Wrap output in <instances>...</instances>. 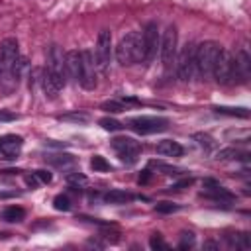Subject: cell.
Listing matches in <instances>:
<instances>
[{"label":"cell","instance_id":"cell-1","mask_svg":"<svg viewBox=\"0 0 251 251\" xmlns=\"http://www.w3.org/2000/svg\"><path fill=\"white\" fill-rule=\"evenodd\" d=\"M116 59L124 67L143 61V39L139 31H129L120 39L116 45Z\"/></svg>","mask_w":251,"mask_h":251},{"label":"cell","instance_id":"cell-2","mask_svg":"<svg viewBox=\"0 0 251 251\" xmlns=\"http://www.w3.org/2000/svg\"><path fill=\"white\" fill-rule=\"evenodd\" d=\"M220 51H222V45L218 41H202L198 47H194V65L202 76L212 75V69Z\"/></svg>","mask_w":251,"mask_h":251},{"label":"cell","instance_id":"cell-3","mask_svg":"<svg viewBox=\"0 0 251 251\" xmlns=\"http://www.w3.org/2000/svg\"><path fill=\"white\" fill-rule=\"evenodd\" d=\"M176 43H178V33L176 27L171 24L167 25V29L163 31L161 43H159V53H161V63L163 67L169 71L173 67V63L176 61Z\"/></svg>","mask_w":251,"mask_h":251},{"label":"cell","instance_id":"cell-4","mask_svg":"<svg viewBox=\"0 0 251 251\" xmlns=\"http://www.w3.org/2000/svg\"><path fill=\"white\" fill-rule=\"evenodd\" d=\"M129 127L141 135H149V133H157V131H165L169 127V120L167 118H159V116H135L129 122Z\"/></svg>","mask_w":251,"mask_h":251},{"label":"cell","instance_id":"cell-5","mask_svg":"<svg viewBox=\"0 0 251 251\" xmlns=\"http://www.w3.org/2000/svg\"><path fill=\"white\" fill-rule=\"evenodd\" d=\"M110 55H112V33L108 29H102L98 33L96 47H94V65H96L98 71L104 73L108 69Z\"/></svg>","mask_w":251,"mask_h":251},{"label":"cell","instance_id":"cell-6","mask_svg":"<svg viewBox=\"0 0 251 251\" xmlns=\"http://www.w3.org/2000/svg\"><path fill=\"white\" fill-rule=\"evenodd\" d=\"M212 75L220 84L233 82V55L229 51H226L224 47H222V51H220V55H218V59L214 63Z\"/></svg>","mask_w":251,"mask_h":251},{"label":"cell","instance_id":"cell-7","mask_svg":"<svg viewBox=\"0 0 251 251\" xmlns=\"http://www.w3.org/2000/svg\"><path fill=\"white\" fill-rule=\"evenodd\" d=\"M78 82L86 90L96 88V65H94V55L90 49L80 51V78H78Z\"/></svg>","mask_w":251,"mask_h":251},{"label":"cell","instance_id":"cell-8","mask_svg":"<svg viewBox=\"0 0 251 251\" xmlns=\"http://www.w3.org/2000/svg\"><path fill=\"white\" fill-rule=\"evenodd\" d=\"M20 57V45L16 37H6L0 45V76L2 75H10L12 65L18 61Z\"/></svg>","mask_w":251,"mask_h":251},{"label":"cell","instance_id":"cell-9","mask_svg":"<svg viewBox=\"0 0 251 251\" xmlns=\"http://www.w3.org/2000/svg\"><path fill=\"white\" fill-rule=\"evenodd\" d=\"M141 39H143V61L145 63H151L153 57L157 55V49H159V25L157 22H149L141 33Z\"/></svg>","mask_w":251,"mask_h":251},{"label":"cell","instance_id":"cell-10","mask_svg":"<svg viewBox=\"0 0 251 251\" xmlns=\"http://www.w3.org/2000/svg\"><path fill=\"white\" fill-rule=\"evenodd\" d=\"M175 63H176V75H178V78L182 82H188L192 78V75H194V69H196V65H194V45L192 43H186Z\"/></svg>","mask_w":251,"mask_h":251},{"label":"cell","instance_id":"cell-11","mask_svg":"<svg viewBox=\"0 0 251 251\" xmlns=\"http://www.w3.org/2000/svg\"><path fill=\"white\" fill-rule=\"evenodd\" d=\"M47 71L59 80L61 86L67 84V69H65V55L59 49V45H51L47 55Z\"/></svg>","mask_w":251,"mask_h":251},{"label":"cell","instance_id":"cell-12","mask_svg":"<svg viewBox=\"0 0 251 251\" xmlns=\"http://www.w3.org/2000/svg\"><path fill=\"white\" fill-rule=\"evenodd\" d=\"M112 147L118 151L120 159L129 165L137 161V155L141 151V145L131 137H116V139H112Z\"/></svg>","mask_w":251,"mask_h":251},{"label":"cell","instance_id":"cell-13","mask_svg":"<svg viewBox=\"0 0 251 251\" xmlns=\"http://www.w3.org/2000/svg\"><path fill=\"white\" fill-rule=\"evenodd\" d=\"M24 145V137L16 133H6L0 137V159H14Z\"/></svg>","mask_w":251,"mask_h":251},{"label":"cell","instance_id":"cell-14","mask_svg":"<svg viewBox=\"0 0 251 251\" xmlns=\"http://www.w3.org/2000/svg\"><path fill=\"white\" fill-rule=\"evenodd\" d=\"M204 196L212 198V200H233V194L224 188L220 182H216L214 178H206L204 180V190H202Z\"/></svg>","mask_w":251,"mask_h":251},{"label":"cell","instance_id":"cell-15","mask_svg":"<svg viewBox=\"0 0 251 251\" xmlns=\"http://www.w3.org/2000/svg\"><path fill=\"white\" fill-rule=\"evenodd\" d=\"M65 69H67V76H71L73 80L78 82V78H80V51L71 49L65 53Z\"/></svg>","mask_w":251,"mask_h":251},{"label":"cell","instance_id":"cell-16","mask_svg":"<svg viewBox=\"0 0 251 251\" xmlns=\"http://www.w3.org/2000/svg\"><path fill=\"white\" fill-rule=\"evenodd\" d=\"M41 86H43L45 96H47V98H51V100H53V98H57V94H59V92H61V88H63V86L59 84V80H57V78H55L47 69H45V71H43V75H41Z\"/></svg>","mask_w":251,"mask_h":251},{"label":"cell","instance_id":"cell-17","mask_svg":"<svg viewBox=\"0 0 251 251\" xmlns=\"http://www.w3.org/2000/svg\"><path fill=\"white\" fill-rule=\"evenodd\" d=\"M157 153L163 157H180L182 155V145L173 139H163L157 143Z\"/></svg>","mask_w":251,"mask_h":251},{"label":"cell","instance_id":"cell-18","mask_svg":"<svg viewBox=\"0 0 251 251\" xmlns=\"http://www.w3.org/2000/svg\"><path fill=\"white\" fill-rule=\"evenodd\" d=\"M133 198H135V196H133L131 192L118 190V188H114V190H110V192L104 194V200H106L108 204H126V202H131Z\"/></svg>","mask_w":251,"mask_h":251},{"label":"cell","instance_id":"cell-19","mask_svg":"<svg viewBox=\"0 0 251 251\" xmlns=\"http://www.w3.org/2000/svg\"><path fill=\"white\" fill-rule=\"evenodd\" d=\"M0 218H2L4 222L16 224V222H22V220L25 218V210H24V208H20V206H8V208L0 214Z\"/></svg>","mask_w":251,"mask_h":251},{"label":"cell","instance_id":"cell-20","mask_svg":"<svg viewBox=\"0 0 251 251\" xmlns=\"http://www.w3.org/2000/svg\"><path fill=\"white\" fill-rule=\"evenodd\" d=\"M216 114H224V116H235V118H249V110L247 108H231V106H216L214 108Z\"/></svg>","mask_w":251,"mask_h":251},{"label":"cell","instance_id":"cell-21","mask_svg":"<svg viewBox=\"0 0 251 251\" xmlns=\"http://www.w3.org/2000/svg\"><path fill=\"white\" fill-rule=\"evenodd\" d=\"M247 157H249V153L239 151V149H233V147L222 149V151L218 153V159H222V161H227V159H247Z\"/></svg>","mask_w":251,"mask_h":251},{"label":"cell","instance_id":"cell-22","mask_svg":"<svg viewBox=\"0 0 251 251\" xmlns=\"http://www.w3.org/2000/svg\"><path fill=\"white\" fill-rule=\"evenodd\" d=\"M65 180H67V184H69V186H73V188L84 186V184L88 182V178H86V176H84L82 173H67Z\"/></svg>","mask_w":251,"mask_h":251},{"label":"cell","instance_id":"cell-23","mask_svg":"<svg viewBox=\"0 0 251 251\" xmlns=\"http://www.w3.org/2000/svg\"><path fill=\"white\" fill-rule=\"evenodd\" d=\"M106 131H120L122 127H124V124L122 122H118L116 118H110V116H106V118H100V122H98Z\"/></svg>","mask_w":251,"mask_h":251},{"label":"cell","instance_id":"cell-24","mask_svg":"<svg viewBox=\"0 0 251 251\" xmlns=\"http://www.w3.org/2000/svg\"><path fill=\"white\" fill-rule=\"evenodd\" d=\"M61 120L63 122H75V124H86L90 118L84 112H69V114H63Z\"/></svg>","mask_w":251,"mask_h":251},{"label":"cell","instance_id":"cell-25","mask_svg":"<svg viewBox=\"0 0 251 251\" xmlns=\"http://www.w3.org/2000/svg\"><path fill=\"white\" fill-rule=\"evenodd\" d=\"M47 161H49L51 165L65 167V165H69V163H75V157L69 155V153H61V155H51V157H47Z\"/></svg>","mask_w":251,"mask_h":251},{"label":"cell","instance_id":"cell-26","mask_svg":"<svg viewBox=\"0 0 251 251\" xmlns=\"http://www.w3.org/2000/svg\"><path fill=\"white\" fill-rule=\"evenodd\" d=\"M90 167H92L96 173H106V171H110V163H108L102 155H94V157L90 159Z\"/></svg>","mask_w":251,"mask_h":251},{"label":"cell","instance_id":"cell-27","mask_svg":"<svg viewBox=\"0 0 251 251\" xmlns=\"http://www.w3.org/2000/svg\"><path fill=\"white\" fill-rule=\"evenodd\" d=\"M100 108L106 110V112H112V114H118V112H124L126 110V106H124L122 100H106V102H102Z\"/></svg>","mask_w":251,"mask_h":251},{"label":"cell","instance_id":"cell-28","mask_svg":"<svg viewBox=\"0 0 251 251\" xmlns=\"http://www.w3.org/2000/svg\"><path fill=\"white\" fill-rule=\"evenodd\" d=\"M192 137L196 139V143H198L200 147H204V149H208V151L216 147V141H214V139H212L208 133H194Z\"/></svg>","mask_w":251,"mask_h":251},{"label":"cell","instance_id":"cell-29","mask_svg":"<svg viewBox=\"0 0 251 251\" xmlns=\"http://www.w3.org/2000/svg\"><path fill=\"white\" fill-rule=\"evenodd\" d=\"M53 206H55V210H59V212H67V210H71V200H69L67 194H57V196L53 198Z\"/></svg>","mask_w":251,"mask_h":251},{"label":"cell","instance_id":"cell-30","mask_svg":"<svg viewBox=\"0 0 251 251\" xmlns=\"http://www.w3.org/2000/svg\"><path fill=\"white\" fill-rule=\"evenodd\" d=\"M180 206L178 204H173V202H159V204H155V210L159 212V214H173V212H176Z\"/></svg>","mask_w":251,"mask_h":251},{"label":"cell","instance_id":"cell-31","mask_svg":"<svg viewBox=\"0 0 251 251\" xmlns=\"http://www.w3.org/2000/svg\"><path fill=\"white\" fill-rule=\"evenodd\" d=\"M194 245V233L192 231H182L180 233V243H178V247L180 249H188V247H192Z\"/></svg>","mask_w":251,"mask_h":251},{"label":"cell","instance_id":"cell-32","mask_svg":"<svg viewBox=\"0 0 251 251\" xmlns=\"http://www.w3.org/2000/svg\"><path fill=\"white\" fill-rule=\"evenodd\" d=\"M149 245H151V249H169V245L163 241L161 233H153L149 239Z\"/></svg>","mask_w":251,"mask_h":251},{"label":"cell","instance_id":"cell-33","mask_svg":"<svg viewBox=\"0 0 251 251\" xmlns=\"http://www.w3.org/2000/svg\"><path fill=\"white\" fill-rule=\"evenodd\" d=\"M33 175L37 176V180H39L41 184H49V182H51V178H53V176H51V173H49V171H43V169L35 171Z\"/></svg>","mask_w":251,"mask_h":251},{"label":"cell","instance_id":"cell-34","mask_svg":"<svg viewBox=\"0 0 251 251\" xmlns=\"http://www.w3.org/2000/svg\"><path fill=\"white\" fill-rule=\"evenodd\" d=\"M12 120H18V114H16V112L0 110V122H12Z\"/></svg>","mask_w":251,"mask_h":251},{"label":"cell","instance_id":"cell-35","mask_svg":"<svg viewBox=\"0 0 251 251\" xmlns=\"http://www.w3.org/2000/svg\"><path fill=\"white\" fill-rule=\"evenodd\" d=\"M190 184H192V178H182V180L175 182V184L171 186V190H182V188H186V186H190Z\"/></svg>","mask_w":251,"mask_h":251},{"label":"cell","instance_id":"cell-36","mask_svg":"<svg viewBox=\"0 0 251 251\" xmlns=\"http://www.w3.org/2000/svg\"><path fill=\"white\" fill-rule=\"evenodd\" d=\"M25 184H27V186H31V188H35V186H37V184H41V182L37 180V176H35V175H27V176H25Z\"/></svg>","mask_w":251,"mask_h":251},{"label":"cell","instance_id":"cell-37","mask_svg":"<svg viewBox=\"0 0 251 251\" xmlns=\"http://www.w3.org/2000/svg\"><path fill=\"white\" fill-rule=\"evenodd\" d=\"M149 178H151V171H143V175H139V184L149 182Z\"/></svg>","mask_w":251,"mask_h":251},{"label":"cell","instance_id":"cell-38","mask_svg":"<svg viewBox=\"0 0 251 251\" xmlns=\"http://www.w3.org/2000/svg\"><path fill=\"white\" fill-rule=\"evenodd\" d=\"M218 247H220V245H218L216 241H206V243H204V249H218Z\"/></svg>","mask_w":251,"mask_h":251}]
</instances>
